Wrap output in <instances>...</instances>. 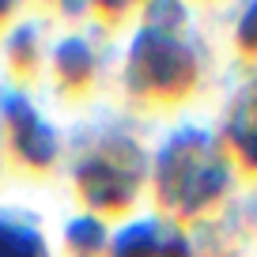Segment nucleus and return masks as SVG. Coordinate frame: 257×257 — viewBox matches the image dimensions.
<instances>
[]
</instances>
